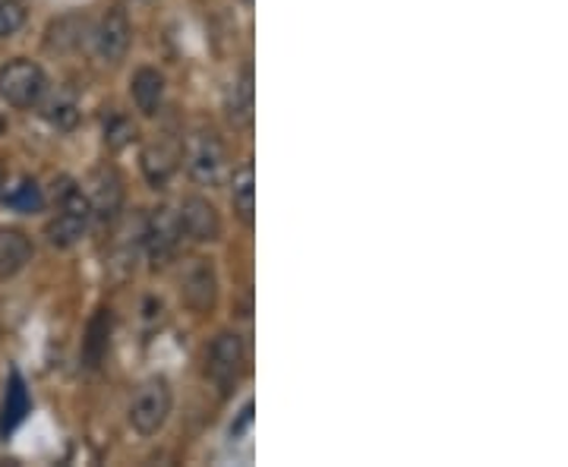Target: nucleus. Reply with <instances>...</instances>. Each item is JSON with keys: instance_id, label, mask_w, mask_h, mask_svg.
Here are the masks:
<instances>
[{"instance_id": "nucleus-1", "label": "nucleus", "mask_w": 568, "mask_h": 467, "mask_svg": "<svg viewBox=\"0 0 568 467\" xmlns=\"http://www.w3.org/2000/svg\"><path fill=\"white\" fill-rule=\"evenodd\" d=\"M54 200H58V215L48 222L44 234L51 244L67 250V246L80 244V237L92 222V205H89V196L73 181H61V190L54 186Z\"/></svg>"}, {"instance_id": "nucleus-2", "label": "nucleus", "mask_w": 568, "mask_h": 467, "mask_svg": "<svg viewBox=\"0 0 568 467\" xmlns=\"http://www.w3.org/2000/svg\"><path fill=\"white\" fill-rule=\"evenodd\" d=\"M183 162H186V174L203 186H219L227 171V152L224 143L212 133V130H196L186 149H183Z\"/></svg>"}, {"instance_id": "nucleus-3", "label": "nucleus", "mask_w": 568, "mask_h": 467, "mask_svg": "<svg viewBox=\"0 0 568 467\" xmlns=\"http://www.w3.org/2000/svg\"><path fill=\"white\" fill-rule=\"evenodd\" d=\"M48 92V77L39 63L10 61L0 67V99L13 108H36Z\"/></svg>"}, {"instance_id": "nucleus-4", "label": "nucleus", "mask_w": 568, "mask_h": 467, "mask_svg": "<svg viewBox=\"0 0 568 467\" xmlns=\"http://www.w3.org/2000/svg\"><path fill=\"white\" fill-rule=\"evenodd\" d=\"M171 405H174V398H171L168 379L155 376V379L142 383L136 388V395H133V402H130V427L136 429L140 436L159 433L164 427V420H168V414H171Z\"/></svg>"}, {"instance_id": "nucleus-5", "label": "nucleus", "mask_w": 568, "mask_h": 467, "mask_svg": "<svg viewBox=\"0 0 568 467\" xmlns=\"http://www.w3.org/2000/svg\"><path fill=\"white\" fill-rule=\"evenodd\" d=\"M244 338L237 332H222L212 347H209V357H205V373L212 383L219 386H231L241 369H244Z\"/></svg>"}, {"instance_id": "nucleus-6", "label": "nucleus", "mask_w": 568, "mask_h": 467, "mask_svg": "<svg viewBox=\"0 0 568 467\" xmlns=\"http://www.w3.org/2000/svg\"><path fill=\"white\" fill-rule=\"evenodd\" d=\"M145 246H149V256H152V263L164 265L174 260V253H178V246H181V222H178V212H171V209H159L149 224H145Z\"/></svg>"}, {"instance_id": "nucleus-7", "label": "nucleus", "mask_w": 568, "mask_h": 467, "mask_svg": "<svg viewBox=\"0 0 568 467\" xmlns=\"http://www.w3.org/2000/svg\"><path fill=\"white\" fill-rule=\"evenodd\" d=\"M178 222L186 237H193L196 244H212L222 237V219L215 212V205L203 196H186L178 212Z\"/></svg>"}, {"instance_id": "nucleus-8", "label": "nucleus", "mask_w": 568, "mask_h": 467, "mask_svg": "<svg viewBox=\"0 0 568 467\" xmlns=\"http://www.w3.org/2000/svg\"><path fill=\"white\" fill-rule=\"evenodd\" d=\"M219 282H215V268L205 260H190L181 275V297L183 304L196 313H209L215 306Z\"/></svg>"}, {"instance_id": "nucleus-9", "label": "nucleus", "mask_w": 568, "mask_h": 467, "mask_svg": "<svg viewBox=\"0 0 568 467\" xmlns=\"http://www.w3.org/2000/svg\"><path fill=\"white\" fill-rule=\"evenodd\" d=\"M130 20L123 17L121 10H108L102 17V22L95 26V54L102 58L104 63H118L123 61L126 48H130Z\"/></svg>"}, {"instance_id": "nucleus-10", "label": "nucleus", "mask_w": 568, "mask_h": 467, "mask_svg": "<svg viewBox=\"0 0 568 467\" xmlns=\"http://www.w3.org/2000/svg\"><path fill=\"white\" fill-rule=\"evenodd\" d=\"M32 260V241L20 227H3L0 231V282L20 275Z\"/></svg>"}, {"instance_id": "nucleus-11", "label": "nucleus", "mask_w": 568, "mask_h": 467, "mask_svg": "<svg viewBox=\"0 0 568 467\" xmlns=\"http://www.w3.org/2000/svg\"><path fill=\"white\" fill-rule=\"evenodd\" d=\"M130 95L145 118H155L164 102V77L155 67H140L130 80Z\"/></svg>"}, {"instance_id": "nucleus-12", "label": "nucleus", "mask_w": 568, "mask_h": 467, "mask_svg": "<svg viewBox=\"0 0 568 467\" xmlns=\"http://www.w3.org/2000/svg\"><path fill=\"white\" fill-rule=\"evenodd\" d=\"M253 111H256V89H253V70L244 67L241 77L231 82L227 89V121L234 126H250L253 123Z\"/></svg>"}, {"instance_id": "nucleus-13", "label": "nucleus", "mask_w": 568, "mask_h": 467, "mask_svg": "<svg viewBox=\"0 0 568 467\" xmlns=\"http://www.w3.org/2000/svg\"><path fill=\"white\" fill-rule=\"evenodd\" d=\"M89 205H92V215L102 219V222H111L123 205V183L114 171H102L95 174V190L89 196Z\"/></svg>"}, {"instance_id": "nucleus-14", "label": "nucleus", "mask_w": 568, "mask_h": 467, "mask_svg": "<svg viewBox=\"0 0 568 467\" xmlns=\"http://www.w3.org/2000/svg\"><path fill=\"white\" fill-rule=\"evenodd\" d=\"M178 149H171L168 143H155L149 145L145 152H142V174H145V181L152 183V186H164V183L171 181V174L178 171Z\"/></svg>"}, {"instance_id": "nucleus-15", "label": "nucleus", "mask_w": 568, "mask_h": 467, "mask_svg": "<svg viewBox=\"0 0 568 467\" xmlns=\"http://www.w3.org/2000/svg\"><path fill=\"white\" fill-rule=\"evenodd\" d=\"M231 203L234 212L244 224H253V212H256V174L253 164H241L231 177Z\"/></svg>"}, {"instance_id": "nucleus-16", "label": "nucleus", "mask_w": 568, "mask_h": 467, "mask_svg": "<svg viewBox=\"0 0 568 467\" xmlns=\"http://www.w3.org/2000/svg\"><path fill=\"white\" fill-rule=\"evenodd\" d=\"M41 118L51 123V126H58V130H73V126L80 123V104H77L73 95L58 92V95H51V99L44 102Z\"/></svg>"}, {"instance_id": "nucleus-17", "label": "nucleus", "mask_w": 568, "mask_h": 467, "mask_svg": "<svg viewBox=\"0 0 568 467\" xmlns=\"http://www.w3.org/2000/svg\"><path fill=\"white\" fill-rule=\"evenodd\" d=\"M26 414H29V392H26V383H22L20 373H13L10 386H7V395H3V417H0V424H3V429H13L17 424H22Z\"/></svg>"}, {"instance_id": "nucleus-18", "label": "nucleus", "mask_w": 568, "mask_h": 467, "mask_svg": "<svg viewBox=\"0 0 568 467\" xmlns=\"http://www.w3.org/2000/svg\"><path fill=\"white\" fill-rule=\"evenodd\" d=\"M3 205L20 212V215H36V212L44 209V193H41V186L32 177H26L10 193H3Z\"/></svg>"}, {"instance_id": "nucleus-19", "label": "nucleus", "mask_w": 568, "mask_h": 467, "mask_svg": "<svg viewBox=\"0 0 568 467\" xmlns=\"http://www.w3.org/2000/svg\"><path fill=\"white\" fill-rule=\"evenodd\" d=\"M82 29H85V22L77 20V17H63V20H58L54 26H51V39H48V44L51 48H73V44H80V35Z\"/></svg>"}, {"instance_id": "nucleus-20", "label": "nucleus", "mask_w": 568, "mask_h": 467, "mask_svg": "<svg viewBox=\"0 0 568 467\" xmlns=\"http://www.w3.org/2000/svg\"><path fill=\"white\" fill-rule=\"evenodd\" d=\"M136 140V126L130 118H123V114H114L111 121L104 123V143L111 145V149H123V145H130Z\"/></svg>"}, {"instance_id": "nucleus-21", "label": "nucleus", "mask_w": 568, "mask_h": 467, "mask_svg": "<svg viewBox=\"0 0 568 467\" xmlns=\"http://www.w3.org/2000/svg\"><path fill=\"white\" fill-rule=\"evenodd\" d=\"M26 26V7L20 0H0V39L17 35Z\"/></svg>"}, {"instance_id": "nucleus-22", "label": "nucleus", "mask_w": 568, "mask_h": 467, "mask_svg": "<svg viewBox=\"0 0 568 467\" xmlns=\"http://www.w3.org/2000/svg\"><path fill=\"white\" fill-rule=\"evenodd\" d=\"M108 323H104V316H99L95 323L89 325V342H85V357L92 361V364H99L102 361V354H104V347H108Z\"/></svg>"}, {"instance_id": "nucleus-23", "label": "nucleus", "mask_w": 568, "mask_h": 467, "mask_svg": "<svg viewBox=\"0 0 568 467\" xmlns=\"http://www.w3.org/2000/svg\"><path fill=\"white\" fill-rule=\"evenodd\" d=\"M250 427H253V405H244L241 417H237V424L231 427V436H244Z\"/></svg>"}, {"instance_id": "nucleus-24", "label": "nucleus", "mask_w": 568, "mask_h": 467, "mask_svg": "<svg viewBox=\"0 0 568 467\" xmlns=\"http://www.w3.org/2000/svg\"><path fill=\"white\" fill-rule=\"evenodd\" d=\"M3 181H7V174H3V167H0V186H3Z\"/></svg>"}, {"instance_id": "nucleus-25", "label": "nucleus", "mask_w": 568, "mask_h": 467, "mask_svg": "<svg viewBox=\"0 0 568 467\" xmlns=\"http://www.w3.org/2000/svg\"><path fill=\"white\" fill-rule=\"evenodd\" d=\"M0 126H3V118H0Z\"/></svg>"}, {"instance_id": "nucleus-26", "label": "nucleus", "mask_w": 568, "mask_h": 467, "mask_svg": "<svg viewBox=\"0 0 568 467\" xmlns=\"http://www.w3.org/2000/svg\"><path fill=\"white\" fill-rule=\"evenodd\" d=\"M244 3H253V0H244Z\"/></svg>"}]
</instances>
